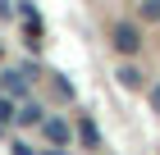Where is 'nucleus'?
<instances>
[{
	"label": "nucleus",
	"instance_id": "nucleus-10",
	"mask_svg": "<svg viewBox=\"0 0 160 155\" xmlns=\"http://www.w3.org/2000/svg\"><path fill=\"white\" fill-rule=\"evenodd\" d=\"M14 155H32V151H28V146H14Z\"/></svg>",
	"mask_w": 160,
	"mask_h": 155
},
{
	"label": "nucleus",
	"instance_id": "nucleus-5",
	"mask_svg": "<svg viewBox=\"0 0 160 155\" xmlns=\"http://www.w3.org/2000/svg\"><path fill=\"white\" fill-rule=\"evenodd\" d=\"M18 123H28V128L41 123V109H37V105H23V109H18Z\"/></svg>",
	"mask_w": 160,
	"mask_h": 155
},
{
	"label": "nucleus",
	"instance_id": "nucleus-4",
	"mask_svg": "<svg viewBox=\"0 0 160 155\" xmlns=\"http://www.w3.org/2000/svg\"><path fill=\"white\" fill-rule=\"evenodd\" d=\"M14 119H18V114H14V105H9V96H0V132L9 128Z\"/></svg>",
	"mask_w": 160,
	"mask_h": 155
},
{
	"label": "nucleus",
	"instance_id": "nucleus-1",
	"mask_svg": "<svg viewBox=\"0 0 160 155\" xmlns=\"http://www.w3.org/2000/svg\"><path fill=\"white\" fill-rule=\"evenodd\" d=\"M110 41H114V50H119V55H137V50H142V32H137L133 23H114Z\"/></svg>",
	"mask_w": 160,
	"mask_h": 155
},
{
	"label": "nucleus",
	"instance_id": "nucleus-8",
	"mask_svg": "<svg viewBox=\"0 0 160 155\" xmlns=\"http://www.w3.org/2000/svg\"><path fill=\"white\" fill-rule=\"evenodd\" d=\"M151 109H156V114H160V82L151 87Z\"/></svg>",
	"mask_w": 160,
	"mask_h": 155
},
{
	"label": "nucleus",
	"instance_id": "nucleus-2",
	"mask_svg": "<svg viewBox=\"0 0 160 155\" xmlns=\"http://www.w3.org/2000/svg\"><path fill=\"white\" fill-rule=\"evenodd\" d=\"M41 137H46L50 146H64L69 142V123L64 119H41Z\"/></svg>",
	"mask_w": 160,
	"mask_h": 155
},
{
	"label": "nucleus",
	"instance_id": "nucleus-7",
	"mask_svg": "<svg viewBox=\"0 0 160 155\" xmlns=\"http://www.w3.org/2000/svg\"><path fill=\"white\" fill-rule=\"evenodd\" d=\"M142 14H147V18H160V0H147V5H142Z\"/></svg>",
	"mask_w": 160,
	"mask_h": 155
},
{
	"label": "nucleus",
	"instance_id": "nucleus-9",
	"mask_svg": "<svg viewBox=\"0 0 160 155\" xmlns=\"http://www.w3.org/2000/svg\"><path fill=\"white\" fill-rule=\"evenodd\" d=\"M41 155H64V146H50V151H41Z\"/></svg>",
	"mask_w": 160,
	"mask_h": 155
},
{
	"label": "nucleus",
	"instance_id": "nucleus-3",
	"mask_svg": "<svg viewBox=\"0 0 160 155\" xmlns=\"http://www.w3.org/2000/svg\"><path fill=\"white\" fill-rule=\"evenodd\" d=\"M0 87H5V91H9V96H23V91H28V82H23V73H5V78H0Z\"/></svg>",
	"mask_w": 160,
	"mask_h": 155
},
{
	"label": "nucleus",
	"instance_id": "nucleus-6",
	"mask_svg": "<svg viewBox=\"0 0 160 155\" xmlns=\"http://www.w3.org/2000/svg\"><path fill=\"white\" fill-rule=\"evenodd\" d=\"M119 82H123V87H137V82H142V73H137V69H119Z\"/></svg>",
	"mask_w": 160,
	"mask_h": 155
}]
</instances>
